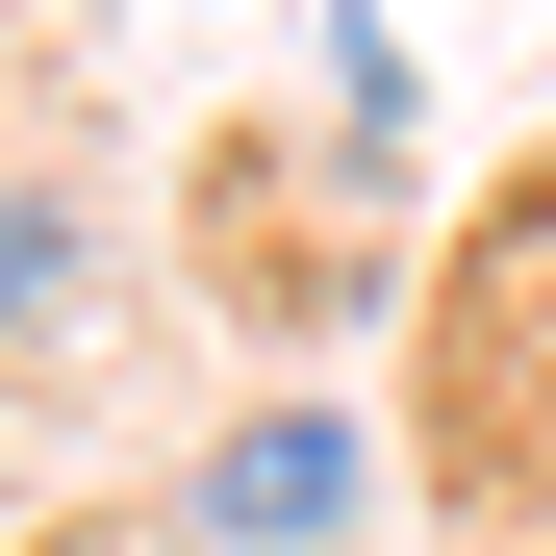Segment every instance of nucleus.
<instances>
[{"instance_id":"nucleus-1","label":"nucleus","mask_w":556,"mask_h":556,"mask_svg":"<svg viewBox=\"0 0 556 556\" xmlns=\"http://www.w3.org/2000/svg\"><path fill=\"white\" fill-rule=\"evenodd\" d=\"M430 455H455V506H556V152L481 203V253L430 304Z\"/></svg>"},{"instance_id":"nucleus-2","label":"nucleus","mask_w":556,"mask_h":556,"mask_svg":"<svg viewBox=\"0 0 556 556\" xmlns=\"http://www.w3.org/2000/svg\"><path fill=\"white\" fill-rule=\"evenodd\" d=\"M329 506H354V430H329V405H253V430L203 455V556H304Z\"/></svg>"},{"instance_id":"nucleus-3","label":"nucleus","mask_w":556,"mask_h":556,"mask_svg":"<svg viewBox=\"0 0 556 556\" xmlns=\"http://www.w3.org/2000/svg\"><path fill=\"white\" fill-rule=\"evenodd\" d=\"M76 278V203H26V177H0V304H51Z\"/></svg>"}]
</instances>
